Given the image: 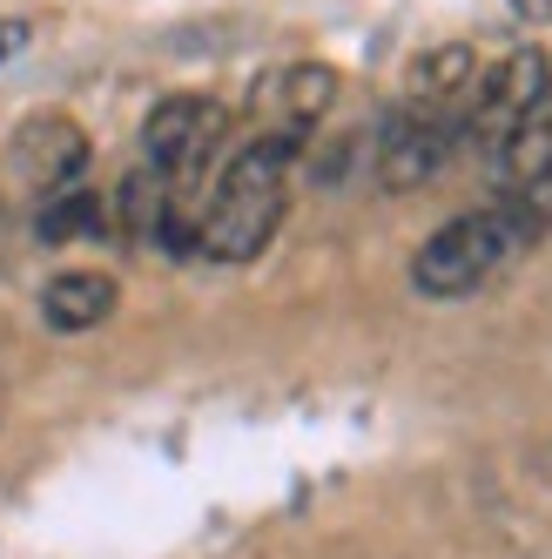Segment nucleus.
<instances>
[{"mask_svg":"<svg viewBox=\"0 0 552 559\" xmlns=\"http://www.w3.org/2000/svg\"><path fill=\"white\" fill-rule=\"evenodd\" d=\"M115 304H122V284H115L108 270H61L55 284L41 290L48 331H95V324L115 317Z\"/></svg>","mask_w":552,"mask_h":559,"instance_id":"nucleus-7","label":"nucleus"},{"mask_svg":"<svg viewBox=\"0 0 552 559\" xmlns=\"http://www.w3.org/2000/svg\"><path fill=\"white\" fill-rule=\"evenodd\" d=\"M499 169H505V182H512V189H526V182L552 176V108H539L532 122L499 148Z\"/></svg>","mask_w":552,"mask_h":559,"instance_id":"nucleus-11","label":"nucleus"},{"mask_svg":"<svg viewBox=\"0 0 552 559\" xmlns=\"http://www.w3.org/2000/svg\"><path fill=\"white\" fill-rule=\"evenodd\" d=\"M223 129H229L223 102H209V95H169V102H155L148 122H142V155H148V169L176 189V182H189L216 155Z\"/></svg>","mask_w":552,"mask_h":559,"instance_id":"nucleus-4","label":"nucleus"},{"mask_svg":"<svg viewBox=\"0 0 552 559\" xmlns=\"http://www.w3.org/2000/svg\"><path fill=\"white\" fill-rule=\"evenodd\" d=\"M34 229H41L48 243H74V236L108 229V203H101V195H95L88 182L55 189V195H41V216H34Z\"/></svg>","mask_w":552,"mask_h":559,"instance_id":"nucleus-10","label":"nucleus"},{"mask_svg":"<svg viewBox=\"0 0 552 559\" xmlns=\"http://www.w3.org/2000/svg\"><path fill=\"white\" fill-rule=\"evenodd\" d=\"M263 102L284 115V129H290V135H303V129L337 102V68H324V61H297V68H284V74L269 82Z\"/></svg>","mask_w":552,"mask_h":559,"instance_id":"nucleus-9","label":"nucleus"},{"mask_svg":"<svg viewBox=\"0 0 552 559\" xmlns=\"http://www.w3.org/2000/svg\"><path fill=\"white\" fill-rule=\"evenodd\" d=\"M545 95H552V61H545L539 48H512L505 61H492L479 82H471L458 129H465L471 142H485V148H505V142L545 108Z\"/></svg>","mask_w":552,"mask_h":559,"instance_id":"nucleus-3","label":"nucleus"},{"mask_svg":"<svg viewBox=\"0 0 552 559\" xmlns=\"http://www.w3.org/2000/svg\"><path fill=\"white\" fill-rule=\"evenodd\" d=\"M8 155H14V176L27 189L55 195V189H74L88 176V129L68 122V115H27V122L14 129Z\"/></svg>","mask_w":552,"mask_h":559,"instance_id":"nucleus-6","label":"nucleus"},{"mask_svg":"<svg viewBox=\"0 0 552 559\" xmlns=\"http://www.w3.org/2000/svg\"><path fill=\"white\" fill-rule=\"evenodd\" d=\"M532 236H539V229L519 216V203L465 210V216H452L445 229L424 236V250L411 257V284H418L424 297H439V304L471 297L492 270H505L519 250H532Z\"/></svg>","mask_w":552,"mask_h":559,"instance_id":"nucleus-2","label":"nucleus"},{"mask_svg":"<svg viewBox=\"0 0 552 559\" xmlns=\"http://www.w3.org/2000/svg\"><path fill=\"white\" fill-rule=\"evenodd\" d=\"M512 203H519V216H526L532 229H552V176H539V182H526V189H512Z\"/></svg>","mask_w":552,"mask_h":559,"instance_id":"nucleus-12","label":"nucleus"},{"mask_svg":"<svg viewBox=\"0 0 552 559\" xmlns=\"http://www.w3.org/2000/svg\"><path fill=\"white\" fill-rule=\"evenodd\" d=\"M512 14H526V21H545V14H552V0H512Z\"/></svg>","mask_w":552,"mask_h":559,"instance_id":"nucleus-14","label":"nucleus"},{"mask_svg":"<svg viewBox=\"0 0 552 559\" xmlns=\"http://www.w3.org/2000/svg\"><path fill=\"white\" fill-rule=\"evenodd\" d=\"M458 142H465L458 115H439V108L405 102L384 122V135H377V182L384 189H418V182H431V176L452 163Z\"/></svg>","mask_w":552,"mask_h":559,"instance_id":"nucleus-5","label":"nucleus"},{"mask_svg":"<svg viewBox=\"0 0 552 559\" xmlns=\"http://www.w3.org/2000/svg\"><path fill=\"white\" fill-rule=\"evenodd\" d=\"M297 155H303V135H290V129H269V135L236 148L229 169L216 176V195H209L203 223H195V250L216 257V263L263 257V243L276 236V223H284V210H290Z\"/></svg>","mask_w":552,"mask_h":559,"instance_id":"nucleus-1","label":"nucleus"},{"mask_svg":"<svg viewBox=\"0 0 552 559\" xmlns=\"http://www.w3.org/2000/svg\"><path fill=\"white\" fill-rule=\"evenodd\" d=\"M182 210V195L155 176V169H135V176H122V189L108 195V223L129 236V243H163L169 236V216Z\"/></svg>","mask_w":552,"mask_h":559,"instance_id":"nucleus-8","label":"nucleus"},{"mask_svg":"<svg viewBox=\"0 0 552 559\" xmlns=\"http://www.w3.org/2000/svg\"><path fill=\"white\" fill-rule=\"evenodd\" d=\"M21 48H27V27H21V21H0V61L21 55Z\"/></svg>","mask_w":552,"mask_h":559,"instance_id":"nucleus-13","label":"nucleus"}]
</instances>
